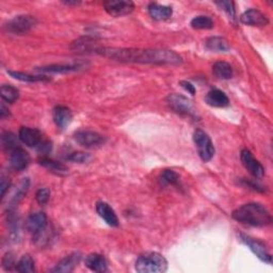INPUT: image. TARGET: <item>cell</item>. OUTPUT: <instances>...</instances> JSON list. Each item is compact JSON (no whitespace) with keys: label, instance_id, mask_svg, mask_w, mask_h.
<instances>
[{"label":"cell","instance_id":"1","mask_svg":"<svg viewBox=\"0 0 273 273\" xmlns=\"http://www.w3.org/2000/svg\"><path fill=\"white\" fill-rule=\"evenodd\" d=\"M94 52L106 58L126 63L143 64H179L183 59L176 53L167 49H135L96 47Z\"/></svg>","mask_w":273,"mask_h":273},{"label":"cell","instance_id":"2","mask_svg":"<svg viewBox=\"0 0 273 273\" xmlns=\"http://www.w3.org/2000/svg\"><path fill=\"white\" fill-rule=\"evenodd\" d=\"M232 218L242 224L262 227L270 225L272 217L269 210L258 203H248L232 211Z\"/></svg>","mask_w":273,"mask_h":273},{"label":"cell","instance_id":"3","mask_svg":"<svg viewBox=\"0 0 273 273\" xmlns=\"http://www.w3.org/2000/svg\"><path fill=\"white\" fill-rule=\"evenodd\" d=\"M168 269V261L157 252H147L136 261V270L140 273H163Z\"/></svg>","mask_w":273,"mask_h":273},{"label":"cell","instance_id":"4","mask_svg":"<svg viewBox=\"0 0 273 273\" xmlns=\"http://www.w3.org/2000/svg\"><path fill=\"white\" fill-rule=\"evenodd\" d=\"M37 21L32 15H18L5 25V29L8 32L13 34H25L35 27Z\"/></svg>","mask_w":273,"mask_h":273},{"label":"cell","instance_id":"5","mask_svg":"<svg viewBox=\"0 0 273 273\" xmlns=\"http://www.w3.org/2000/svg\"><path fill=\"white\" fill-rule=\"evenodd\" d=\"M193 141L198 147L201 159L208 163L215 155V146L210 137L202 129H197L193 134Z\"/></svg>","mask_w":273,"mask_h":273},{"label":"cell","instance_id":"6","mask_svg":"<svg viewBox=\"0 0 273 273\" xmlns=\"http://www.w3.org/2000/svg\"><path fill=\"white\" fill-rule=\"evenodd\" d=\"M167 104L172 110L174 111V112L178 114L188 115V116L196 115V111H194L193 105H192V102L183 95L170 94L167 97Z\"/></svg>","mask_w":273,"mask_h":273},{"label":"cell","instance_id":"7","mask_svg":"<svg viewBox=\"0 0 273 273\" xmlns=\"http://www.w3.org/2000/svg\"><path fill=\"white\" fill-rule=\"evenodd\" d=\"M240 240L253 252L254 254L261 260L266 262V264L271 265L272 264V256L269 253L267 247L265 246L264 242H261L255 238H252L250 236L241 234Z\"/></svg>","mask_w":273,"mask_h":273},{"label":"cell","instance_id":"8","mask_svg":"<svg viewBox=\"0 0 273 273\" xmlns=\"http://www.w3.org/2000/svg\"><path fill=\"white\" fill-rule=\"evenodd\" d=\"M76 142L86 148H95L105 143V138L95 131L78 130L74 135Z\"/></svg>","mask_w":273,"mask_h":273},{"label":"cell","instance_id":"9","mask_svg":"<svg viewBox=\"0 0 273 273\" xmlns=\"http://www.w3.org/2000/svg\"><path fill=\"white\" fill-rule=\"evenodd\" d=\"M241 163L244 167L249 171L251 175L254 176L255 178H261L265 174V169L261 166V164L257 159L254 158L252 153L248 149H242L241 151Z\"/></svg>","mask_w":273,"mask_h":273},{"label":"cell","instance_id":"10","mask_svg":"<svg viewBox=\"0 0 273 273\" xmlns=\"http://www.w3.org/2000/svg\"><path fill=\"white\" fill-rule=\"evenodd\" d=\"M104 8L106 12L114 17H121L130 14L134 11L135 5L131 2H124V0H118V2H106L104 3Z\"/></svg>","mask_w":273,"mask_h":273},{"label":"cell","instance_id":"11","mask_svg":"<svg viewBox=\"0 0 273 273\" xmlns=\"http://www.w3.org/2000/svg\"><path fill=\"white\" fill-rule=\"evenodd\" d=\"M240 21L242 24L253 27H264L269 24L268 17L256 9H250L241 15Z\"/></svg>","mask_w":273,"mask_h":273},{"label":"cell","instance_id":"12","mask_svg":"<svg viewBox=\"0 0 273 273\" xmlns=\"http://www.w3.org/2000/svg\"><path fill=\"white\" fill-rule=\"evenodd\" d=\"M80 259H82V254H80V253H72V254H69L60 260L50 271L56 273H69L74 271V269L78 266Z\"/></svg>","mask_w":273,"mask_h":273},{"label":"cell","instance_id":"13","mask_svg":"<svg viewBox=\"0 0 273 273\" xmlns=\"http://www.w3.org/2000/svg\"><path fill=\"white\" fill-rule=\"evenodd\" d=\"M18 138L24 144H26L29 147L38 146L43 141L42 134L40 133L37 129L30 127H22L19 129Z\"/></svg>","mask_w":273,"mask_h":273},{"label":"cell","instance_id":"14","mask_svg":"<svg viewBox=\"0 0 273 273\" xmlns=\"http://www.w3.org/2000/svg\"><path fill=\"white\" fill-rule=\"evenodd\" d=\"M30 156L28 151L22 147H17L10 155V165L15 171H24L30 165Z\"/></svg>","mask_w":273,"mask_h":273},{"label":"cell","instance_id":"15","mask_svg":"<svg viewBox=\"0 0 273 273\" xmlns=\"http://www.w3.org/2000/svg\"><path fill=\"white\" fill-rule=\"evenodd\" d=\"M46 226H47V217L42 211H37L32 215H30L26 222L27 229L34 235H37L38 232L45 230Z\"/></svg>","mask_w":273,"mask_h":273},{"label":"cell","instance_id":"16","mask_svg":"<svg viewBox=\"0 0 273 273\" xmlns=\"http://www.w3.org/2000/svg\"><path fill=\"white\" fill-rule=\"evenodd\" d=\"M96 211L98 216L102 218L108 225L113 227L119 226V218L115 214V211L108 203H106V202L103 201L97 202Z\"/></svg>","mask_w":273,"mask_h":273},{"label":"cell","instance_id":"17","mask_svg":"<svg viewBox=\"0 0 273 273\" xmlns=\"http://www.w3.org/2000/svg\"><path fill=\"white\" fill-rule=\"evenodd\" d=\"M73 120V113L67 107L58 106L54 109V121L59 129H65Z\"/></svg>","mask_w":273,"mask_h":273},{"label":"cell","instance_id":"18","mask_svg":"<svg viewBox=\"0 0 273 273\" xmlns=\"http://www.w3.org/2000/svg\"><path fill=\"white\" fill-rule=\"evenodd\" d=\"M85 262H86V266L90 270H92L94 272L103 273V272H106L108 270V264H107L106 258L103 255L97 254V253H92V254H89L86 257Z\"/></svg>","mask_w":273,"mask_h":273},{"label":"cell","instance_id":"19","mask_svg":"<svg viewBox=\"0 0 273 273\" xmlns=\"http://www.w3.org/2000/svg\"><path fill=\"white\" fill-rule=\"evenodd\" d=\"M205 100L209 106L216 108H223L229 105V100L226 94L218 89H214L211 90L210 92H208L205 97Z\"/></svg>","mask_w":273,"mask_h":273},{"label":"cell","instance_id":"20","mask_svg":"<svg viewBox=\"0 0 273 273\" xmlns=\"http://www.w3.org/2000/svg\"><path fill=\"white\" fill-rule=\"evenodd\" d=\"M148 13L150 17H153L156 21H164V19H168L173 14V10L171 7L168 6H163L158 5L156 3L149 4L148 8Z\"/></svg>","mask_w":273,"mask_h":273},{"label":"cell","instance_id":"21","mask_svg":"<svg viewBox=\"0 0 273 273\" xmlns=\"http://www.w3.org/2000/svg\"><path fill=\"white\" fill-rule=\"evenodd\" d=\"M38 161H40V165L58 175H63L68 172V168L65 165L59 163V161L52 160L47 157H42Z\"/></svg>","mask_w":273,"mask_h":273},{"label":"cell","instance_id":"22","mask_svg":"<svg viewBox=\"0 0 273 273\" xmlns=\"http://www.w3.org/2000/svg\"><path fill=\"white\" fill-rule=\"evenodd\" d=\"M206 47L214 53H226L229 50V45L223 37L212 36L206 41Z\"/></svg>","mask_w":273,"mask_h":273},{"label":"cell","instance_id":"23","mask_svg":"<svg viewBox=\"0 0 273 273\" xmlns=\"http://www.w3.org/2000/svg\"><path fill=\"white\" fill-rule=\"evenodd\" d=\"M212 73L219 79L227 80L232 77V68L227 62L220 61L215 63L214 66H212Z\"/></svg>","mask_w":273,"mask_h":273},{"label":"cell","instance_id":"24","mask_svg":"<svg viewBox=\"0 0 273 273\" xmlns=\"http://www.w3.org/2000/svg\"><path fill=\"white\" fill-rule=\"evenodd\" d=\"M79 65H64V64H53V65H48V66H43L36 68V70H40V72L43 73H60V74H64V73H69V72H75V70L79 69Z\"/></svg>","mask_w":273,"mask_h":273},{"label":"cell","instance_id":"25","mask_svg":"<svg viewBox=\"0 0 273 273\" xmlns=\"http://www.w3.org/2000/svg\"><path fill=\"white\" fill-rule=\"evenodd\" d=\"M8 74H10V76L13 77L14 79L21 80V82H25V83H40V82H49L50 78L46 77V76H34V75H30V74H25L22 72H13V70H8Z\"/></svg>","mask_w":273,"mask_h":273},{"label":"cell","instance_id":"26","mask_svg":"<svg viewBox=\"0 0 273 273\" xmlns=\"http://www.w3.org/2000/svg\"><path fill=\"white\" fill-rule=\"evenodd\" d=\"M0 95H2V98L6 100L7 103L13 104L19 97V91L15 87L3 85L2 89H0Z\"/></svg>","mask_w":273,"mask_h":273},{"label":"cell","instance_id":"27","mask_svg":"<svg viewBox=\"0 0 273 273\" xmlns=\"http://www.w3.org/2000/svg\"><path fill=\"white\" fill-rule=\"evenodd\" d=\"M16 270L21 273H32L35 271L34 267V260L30 255H24L21 259L18 260Z\"/></svg>","mask_w":273,"mask_h":273},{"label":"cell","instance_id":"28","mask_svg":"<svg viewBox=\"0 0 273 273\" xmlns=\"http://www.w3.org/2000/svg\"><path fill=\"white\" fill-rule=\"evenodd\" d=\"M2 143H3V146L6 150L10 151H13L15 148L19 147L18 146V141H17V138L14 134L10 133V131H6V133L3 134L2 136Z\"/></svg>","mask_w":273,"mask_h":273},{"label":"cell","instance_id":"29","mask_svg":"<svg viewBox=\"0 0 273 273\" xmlns=\"http://www.w3.org/2000/svg\"><path fill=\"white\" fill-rule=\"evenodd\" d=\"M191 26L194 29H211L214 27V21L209 16H197L191 21Z\"/></svg>","mask_w":273,"mask_h":273},{"label":"cell","instance_id":"30","mask_svg":"<svg viewBox=\"0 0 273 273\" xmlns=\"http://www.w3.org/2000/svg\"><path fill=\"white\" fill-rule=\"evenodd\" d=\"M161 180L168 185H177L179 183V175L173 170H165L161 174Z\"/></svg>","mask_w":273,"mask_h":273},{"label":"cell","instance_id":"31","mask_svg":"<svg viewBox=\"0 0 273 273\" xmlns=\"http://www.w3.org/2000/svg\"><path fill=\"white\" fill-rule=\"evenodd\" d=\"M28 188H29V178H25L21 183V185H19L15 196L12 199V202L15 205L18 204L21 200L24 198V196L27 193Z\"/></svg>","mask_w":273,"mask_h":273},{"label":"cell","instance_id":"32","mask_svg":"<svg viewBox=\"0 0 273 273\" xmlns=\"http://www.w3.org/2000/svg\"><path fill=\"white\" fill-rule=\"evenodd\" d=\"M91 159V155L88 153H83V151H75V153L69 154L66 157V160L73 161V163L78 164H86Z\"/></svg>","mask_w":273,"mask_h":273},{"label":"cell","instance_id":"33","mask_svg":"<svg viewBox=\"0 0 273 273\" xmlns=\"http://www.w3.org/2000/svg\"><path fill=\"white\" fill-rule=\"evenodd\" d=\"M219 8H221V10H223L227 13V15L230 18H235V7H234V3L232 2H217L216 3Z\"/></svg>","mask_w":273,"mask_h":273},{"label":"cell","instance_id":"34","mask_svg":"<svg viewBox=\"0 0 273 273\" xmlns=\"http://www.w3.org/2000/svg\"><path fill=\"white\" fill-rule=\"evenodd\" d=\"M49 198H50V192L48 189L46 188H42L40 189L37 192H36V196H35V199H36V202L40 204V205H45L47 202L49 201Z\"/></svg>","mask_w":273,"mask_h":273},{"label":"cell","instance_id":"35","mask_svg":"<svg viewBox=\"0 0 273 273\" xmlns=\"http://www.w3.org/2000/svg\"><path fill=\"white\" fill-rule=\"evenodd\" d=\"M3 266L6 270H12L14 267L16 269L17 262H15V257L13 256L12 253H7L3 259Z\"/></svg>","mask_w":273,"mask_h":273},{"label":"cell","instance_id":"36","mask_svg":"<svg viewBox=\"0 0 273 273\" xmlns=\"http://www.w3.org/2000/svg\"><path fill=\"white\" fill-rule=\"evenodd\" d=\"M37 147H38L40 154H41L43 157H45V155H48L49 151L53 148L52 143L48 142V141H42L41 144H40Z\"/></svg>","mask_w":273,"mask_h":273},{"label":"cell","instance_id":"37","mask_svg":"<svg viewBox=\"0 0 273 273\" xmlns=\"http://www.w3.org/2000/svg\"><path fill=\"white\" fill-rule=\"evenodd\" d=\"M11 185L10 183V179L6 178V177H2V181H0V190H2V197L4 198L6 194V191L8 190V188Z\"/></svg>","mask_w":273,"mask_h":273},{"label":"cell","instance_id":"38","mask_svg":"<svg viewBox=\"0 0 273 273\" xmlns=\"http://www.w3.org/2000/svg\"><path fill=\"white\" fill-rule=\"evenodd\" d=\"M179 85H180L181 87H183L186 91H188V92H189L190 94H192V95H194V94H196V88H194V86L192 85V84H190V83L185 82V80H183V82H180V83H179Z\"/></svg>","mask_w":273,"mask_h":273},{"label":"cell","instance_id":"39","mask_svg":"<svg viewBox=\"0 0 273 273\" xmlns=\"http://www.w3.org/2000/svg\"><path fill=\"white\" fill-rule=\"evenodd\" d=\"M0 116H2V119H6L7 116H10L9 110L6 108L4 104H2V107H0Z\"/></svg>","mask_w":273,"mask_h":273},{"label":"cell","instance_id":"40","mask_svg":"<svg viewBox=\"0 0 273 273\" xmlns=\"http://www.w3.org/2000/svg\"><path fill=\"white\" fill-rule=\"evenodd\" d=\"M64 4L70 6V5H79L80 3L79 2H64Z\"/></svg>","mask_w":273,"mask_h":273}]
</instances>
